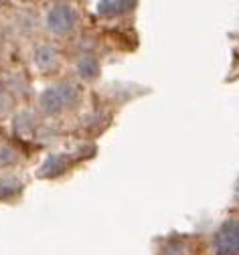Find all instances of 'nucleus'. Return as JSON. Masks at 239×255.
<instances>
[{"mask_svg":"<svg viewBox=\"0 0 239 255\" xmlns=\"http://www.w3.org/2000/svg\"><path fill=\"white\" fill-rule=\"evenodd\" d=\"M237 203H239V186H237Z\"/></svg>","mask_w":239,"mask_h":255,"instance_id":"7","label":"nucleus"},{"mask_svg":"<svg viewBox=\"0 0 239 255\" xmlns=\"http://www.w3.org/2000/svg\"><path fill=\"white\" fill-rule=\"evenodd\" d=\"M35 65L41 71H45V73L55 71L57 65H59V51L55 47L47 45V43L45 45H39L35 49Z\"/></svg>","mask_w":239,"mask_h":255,"instance_id":"4","label":"nucleus"},{"mask_svg":"<svg viewBox=\"0 0 239 255\" xmlns=\"http://www.w3.org/2000/svg\"><path fill=\"white\" fill-rule=\"evenodd\" d=\"M136 6V0H99L97 12L104 18H116Z\"/></svg>","mask_w":239,"mask_h":255,"instance_id":"5","label":"nucleus"},{"mask_svg":"<svg viewBox=\"0 0 239 255\" xmlns=\"http://www.w3.org/2000/svg\"><path fill=\"white\" fill-rule=\"evenodd\" d=\"M79 24V10L69 4L67 0L63 2L53 4L47 12H45V26L51 35L55 37H67L71 35Z\"/></svg>","mask_w":239,"mask_h":255,"instance_id":"1","label":"nucleus"},{"mask_svg":"<svg viewBox=\"0 0 239 255\" xmlns=\"http://www.w3.org/2000/svg\"><path fill=\"white\" fill-rule=\"evenodd\" d=\"M79 102V91L71 83H57L55 87H49L41 95V110L49 116H57L65 110L73 108Z\"/></svg>","mask_w":239,"mask_h":255,"instance_id":"2","label":"nucleus"},{"mask_svg":"<svg viewBox=\"0 0 239 255\" xmlns=\"http://www.w3.org/2000/svg\"><path fill=\"white\" fill-rule=\"evenodd\" d=\"M57 2H63V0H57Z\"/></svg>","mask_w":239,"mask_h":255,"instance_id":"8","label":"nucleus"},{"mask_svg":"<svg viewBox=\"0 0 239 255\" xmlns=\"http://www.w3.org/2000/svg\"><path fill=\"white\" fill-rule=\"evenodd\" d=\"M215 255H239V221L231 219L219 227L213 239Z\"/></svg>","mask_w":239,"mask_h":255,"instance_id":"3","label":"nucleus"},{"mask_svg":"<svg viewBox=\"0 0 239 255\" xmlns=\"http://www.w3.org/2000/svg\"><path fill=\"white\" fill-rule=\"evenodd\" d=\"M77 73L83 77V79H93L97 77L99 73V65L93 57H81L79 63H77Z\"/></svg>","mask_w":239,"mask_h":255,"instance_id":"6","label":"nucleus"}]
</instances>
